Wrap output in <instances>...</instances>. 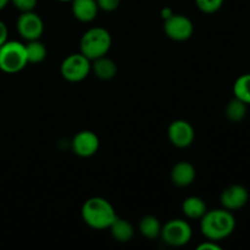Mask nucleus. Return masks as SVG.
Returning a JSON list of instances; mask_svg holds the SVG:
<instances>
[{
  "instance_id": "nucleus-8",
  "label": "nucleus",
  "mask_w": 250,
  "mask_h": 250,
  "mask_svg": "<svg viewBox=\"0 0 250 250\" xmlns=\"http://www.w3.org/2000/svg\"><path fill=\"white\" fill-rule=\"evenodd\" d=\"M16 28L24 41L39 39L44 32L43 20L34 11L21 12L16 21Z\"/></svg>"
},
{
  "instance_id": "nucleus-19",
  "label": "nucleus",
  "mask_w": 250,
  "mask_h": 250,
  "mask_svg": "<svg viewBox=\"0 0 250 250\" xmlns=\"http://www.w3.org/2000/svg\"><path fill=\"white\" fill-rule=\"evenodd\" d=\"M247 112H248V105L237 98L232 99L225 110L226 117L231 122H241L247 116Z\"/></svg>"
},
{
  "instance_id": "nucleus-13",
  "label": "nucleus",
  "mask_w": 250,
  "mask_h": 250,
  "mask_svg": "<svg viewBox=\"0 0 250 250\" xmlns=\"http://www.w3.org/2000/svg\"><path fill=\"white\" fill-rule=\"evenodd\" d=\"M71 10L75 19L81 22H92L99 12L95 0H72Z\"/></svg>"
},
{
  "instance_id": "nucleus-11",
  "label": "nucleus",
  "mask_w": 250,
  "mask_h": 250,
  "mask_svg": "<svg viewBox=\"0 0 250 250\" xmlns=\"http://www.w3.org/2000/svg\"><path fill=\"white\" fill-rule=\"evenodd\" d=\"M100 146L99 138L92 131H81L73 137L71 146L76 155L81 158H89L98 151Z\"/></svg>"
},
{
  "instance_id": "nucleus-5",
  "label": "nucleus",
  "mask_w": 250,
  "mask_h": 250,
  "mask_svg": "<svg viewBox=\"0 0 250 250\" xmlns=\"http://www.w3.org/2000/svg\"><path fill=\"white\" fill-rule=\"evenodd\" d=\"M92 71V61L82 53L71 54L61 62V76L68 82H81Z\"/></svg>"
},
{
  "instance_id": "nucleus-9",
  "label": "nucleus",
  "mask_w": 250,
  "mask_h": 250,
  "mask_svg": "<svg viewBox=\"0 0 250 250\" xmlns=\"http://www.w3.org/2000/svg\"><path fill=\"white\" fill-rule=\"evenodd\" d=\"M168 141L176 148H188L193 144L195 138V132L192 125L185 120H176L171 122L167 129Z\"/></svg>"
},
{
  "instance_id": "nucleus-1",
  "label": "nucleus",
  "mask_w": 250,
  "mask_h": 250,
  "mask_svg": "<svg viewBox=\"0 0 250 250\" xmlns=\"http://www.w3.org/2000/svg\"><path fill=\"white\" fill-rule=\"evenodd\" d=\"M236 229V219L226 209L208 210L200 219V231L209 241L219 242L231 236Z\"/></svg>"
},
{
  "instance_id": "nucleus-6",
  "label": "nucleus",
  "mask_w": 250,
  "mask_h": 250,
  "mask_svg": "<svg viewBox=\"0 0 250 250\" xmlns=\"http://www.w3.org/2000/svg\"><path fill=\"white\" fill-rule=\"evenodd\" d=\"M192 227L182 219H173L166 222L161 229V239L170 247H183L192 239Z\"/></svg>"
},
{
  "instance_id": "nucleus-14",
  "label": "nucleus",
  "mask_w": 250,
  "mask_h": 250,
  "mask_svg": "<svg viewBox=\"0 0 250 250\" xmlns=\"http://www.w3.org/2000/svg\"><path fill=\"white\" fill-rule=\"evenodd\" d=\"M92 71L99 80L110 81L117 75V65L114 60L104 55L92 61Z\"/></svg>"
},
{
  "instance_id": "nucleus-4",
  "label": "nucleus",
  "mask_w": 250,
  "mask_h": 250,
  "mask_svg": "<svg viewBox=\"0 0 250 250\" xmlns=\"http://www.w3.org/2000/svg\"><path fill=\"white\" fill-rule=\"evenodd\" d=\"M27 61L24 44L17 41H6L0 46V70L5 73H17L23 70Z\"/></svg>"
},
{
  "instance_id": "nucleus-22",
  "label": "nucleus",
  "mask_w": 250,
  "mask_h": 250,
  "mask_svg": "<svg viewBox=\"0 0 250 250\" xmlns=\"http://www.w3.org/2000/svg\"><path fill=\"white\" fill-rule=\"evenodd\" d=\"M10 2H12V5L21 12H27L36 9L38 0H10Z\"/></svg>"
},
{
  "instance_id": "nucleus-7",
  "label": "nucleus",
  "mask_w": 250,
  "mask_h": 250,
  "mask_svg": "<svg viewBox=\"0 0 250 250\" xmlns=\"http://www.w3.org/2000/svg\"><path fill=\"white\" fill-rule=\"evenodd\" d=\"M164 31L172 41L185 42L193 36L194 24L185 15L173 14L168 19L164 20Z\"/></svg>"
},
{
  "instance_id": "nucleus-21",
  "label": "nucleus",
  "mask_w": 250,
  "mask_h": 250,
  "mask_svg": "<svg viewBox=\"0 0 250 250\" xmlns=\"http://www.w3.org/2000/svg\"><path fill=\"white\" fill-rule=\"evenodd\" d=\"M224 1L225 0H195V4L204 14H214L221 9Z\"/></svg>"
},
{
  "instance_id": "nucleus-15",
  "label": "nucleus",
  "mask_w": 250,
  "mask_h": 250,
  "mask_svg": "<svg viewBox=\"0 0 250 250\" xmlns=\"http://www.w3.org/2000/svg\"><path fill=\"white\" fill-rule=\"evenodd\" d=\"M110 233L115 241L120 243H127L131 241L134 236V229L129 221L125 219L116 217L109 227Z\"/></svg>"
},
{
  "instance_id": "nucleus-12",
  "label": "nucleus",
  "mask_w": 250,
  "mask_h": 250,
  "mask_svg": "<svg viewBox=\"0 0 250 250\" xmlns=\"http://www.w3.org/2000/svg\"><path fill=\"white\" fill-rule=\"evenodd\" d=\"M195 167L188 161H180L171 170V182L177 187H188L195 180Z\"/></svg>"
},
{
  "instance_id": "nucleus-10",
  "label": "nucleus",
  "mask_w": 250,
  "mask_h": 250,
  "mask_svg": "<svg viewBox=\"0 0 250 250\" xmlns=\"http://www.w3.org/2000/svg\"><path fill=\"white\" fill-rule=\"evenodd\" d=\"M249 200V192L241 185H231L225 188L220 195V202L224 209L236 211L246 207Z\"/></svg>"
},
{
  "instance_id": "nucleus-26",
  "label": "nucleus",
  "mask_w": 250,
  "mask_h": 250,
  "mask_svg": "<svg viewBox=\"0 0 250 250\" xmlns=\"http://www.w3.org/2000/svg\"><path fill=\"white\" fill-rule=\"evenodd\" d=\"M173 14H175V12L172 11V9H171V7H164V9L161 10V17H163L164 20L168 19V17L172 16Z\"/></svg>"
},
{
  "instance_id": "nucleus-24",
  "label": "nucleus",
  "mask_w": 250,
  "mask_h": 250,
  "mask_svg": "<svg viewBox=\"0 0 250 250\" xmlns=\"http://www.w3.org/2000/svg\"><path fill=\"white\" fill-rule=\"evenodd\" d=\"M198 250H221V247L219 244L215 243L214 241H209L202 243L200 246H198Z\"/></svg>"
},
{
  "instance_id": "nucleus-2",
  "label": "nucleus",
  "mask_w": 250,
  "mask_h": 250,
  "mask_svg": "<svg viewBox=\"0 0 250 250\" xmlns=\"http://www.w3.org/2000/svg\"><path fill=\"white\" fill-rule=\"evenodd\" d=\"M81 215L85 225L94 229H106L114 222L117 215L111 203L100 197H93L85 200Z\"/></svg>"
},
{
  "instance_id": "nucleus-23",
  "label": "nucleus",
  "mask_w": 250,
  "mask_h": 250,
  "mask_svg": "<svg viewBox=\"0 0 250 250\" xmlns=\"http://www.w3.org/2000/svg\"><path fill=\"white\" fill-rule=\"evenodd\" d=\"M99 10L105 12H111L119 7L121 0H95Z\"/></svg>"
},
{
  "instance_id": "nucleus-18",
  "label": "nucleus",
  "mask_w": 250,
  "mask_h": 250,
  "mask_svg": "<svg viewBox=\"0 0 250 250\" xmlns=\"http://www.w3.org/2000/svg\"><path fill=\"white\" fill-rule=\"evenodd\" d=\"M27 54V61L28 63H41L45 60L46 58V48L39 39L34 41H28L24 44Z\"/></svg>"
},
{
  "instance_id": "nucleus-25",
  "label": "nucleus",
  "mask_w": 250,
  "mask_h": 250,
  "mask_svg": "<svg viewBox=\"0 0 250 250\" xmlns=\"http://www.w3.org/2000/svg\"><path fill=\"white\" fill-rule=\"evenodd\" d=\"M7 36H9V31H7L6 24L0 21V46L7 41Z\"/></svg>"
},
{
  "instance_id": "nucleus-28",
  "label": "nucleus",
  "mask_w": 250,
  "mask_h": 250,
  "mask_svg": "<svg viewBox=\"0 0 250 250\" xmlns=\"http://www.w3.org/2000/svg\"><path fill=\"white\" fill-rule=\"evenodd\" d=\"M59 1H72V0H59Z\"/></svg>"
},
{
  "instance_id": "nucleus-27",
  "label": "nucleus",
  "mask_w": 250,
  "mask_h": 250,
  "mask_svg": "<svg viewBox=\"0 0 250 250\" xmlns=\"http://www.w3.org/2000/svg\"><path fill=\"white\" fill-rule=\"evenodd\" d=\"M9 2H10V0H0V11H1L2 9H5Z\"/></svg>"
},
{
  "instance_id": "nucleus-16",
  "label": "nucleus",
  "mask_w": 250,
  "mask_h": 250,
  "mask_svg": "<svg viewBox=\"0 0 250 250\" xmlns=\"http://www.w3.org/2000/svg\"><path fill=\"white\" fill-rule=\"evenodd\" d=\"M182 211L187 219L200 220L208 211V207L202 198L188 197L183 202Z\"/></svg>"
},
{
  "instance_id": "nucleus-20",
  "label": "nucleus",
  "mask_w": 250,
  "mask_h": 250,
  "mask_svg": "<svg viewBox=\"0 0 250 250\" xmlns=\"http://www.w3.org/2000/svg\"><path fill=\"white\" fill-rule=\"evenodd\" d=\"M234 98L250 105V73L239 76L233 84Z\"/></svg>"
},
{
  "instance_id": "nucleus-17",
  "label": "nucleus",
  "mask_w": 250,
  "mask_h": 250,
  "mask_svg": "<svg viewBox=\"0 0 250 250\" xmlns=\"http://www.w3.org/2000/svg\"><path fill=\"white\" fill-rule=\"evenodd\" d=\"M161 229H163V225L160 224L158 217L153 216V215H146V216L142 217L138 225L141 234L148 239L159 238L161 234Z\"/></svg>"
},
{
  "instance_id": "nucleus-3",
  "label": "nucleus",
  "mask_w": 250,
  "mask_h": 250,
  "mask_svg": "<svg viewBox=\"0 0 250 250\" xmlns=\"http://www.w3.org/2000/svg\"><path fill=\"white\" fill-rule=\"evenodd\" d=\"M112 38L109 31L103 27L89 28L82 36L80 42V53L87 56L90 61L106 55L111 48Z\"/></svg>"
}]
</instances>
